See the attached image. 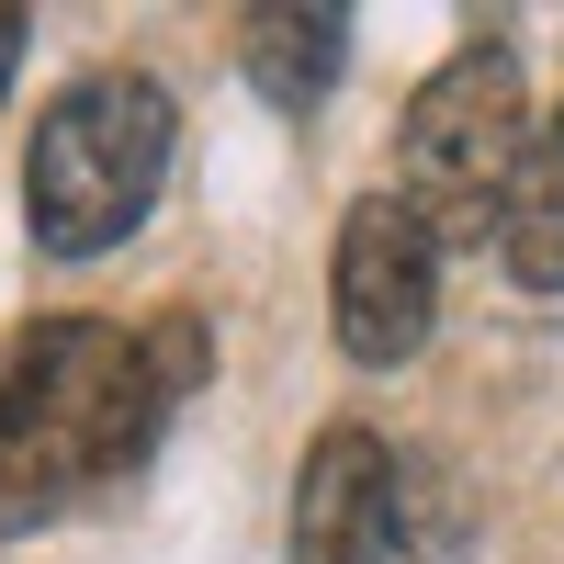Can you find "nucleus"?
Returning <instances> with one entry per match:
<instances>
[{"instance_id":"obj_1","label":"nucleus","mask_w":564,"mask_h":564,"mask_svg":"<svg viewBox=\"0 0 564 564\" xmlns=\"http://www.w3.org/2000/svg\"><path fill=\"white\" fill-rule=\"evenodd\" d=\"M170 417L159 361L102 316H57L0 361V531L57 520L79 486L135 475Z\"/></svg>"},{"instance_id":"obj_2","label":"nucleus","mask_w":564,"mask_h":564,"mask_svg":"<svg viewBox=\"0 0 564 564\" xmlns=\"http://www.w3.org/2000/svg\"><path fill=\"white\" fill-rule=\"evenodd\" d=\"M170 181V90L135 68H90L34 113V249L45 260H102L113 238H135Z\"/></svg>"},{"instance_id":"obj_3","label":"nucleus","mask_w":564,"mask_h":564,"mask_svg":"<svg viewBox=\"0 0 564 564\" xmlns=\"http://www.w3.org/2000/svg\"><path fill=\"white\" fill-rule=\"evenodd\" d=\"M395 170H406V215L430 238H497V215L531 170V79H520V57L508 45H463L406 102Z\"/></svg>"},{"instance_id":"obj_4","label":"nucleus","mask_w":564,"mask_h":564,"mask_svg":"<svg viewBox=\"0 0 564 564\" xmlns=\"http://www.w3.org/2000/svg\"><path fill=\"white\" fill-rule=\"evenodd\" d=\"M430 316H441V238L395 193L350 204V226H339V350L384 372L430 339Z\"/></svg>"},{"instance_id":"obj_5","label":"nucleus","mask_w":564,"mask_h":564,"mask_svg":"<svg viewBox=\"0 0 564 564\" xmlns=\"http://www.w3.org/2000/svg\"><path fill=\"white\" fill-rule=\"evenodd\" d=\"M395 553V452L372 430H327L294 486V564H384Z\"/></svg>"},{"instance_id":"obj_6","label":"nucleus","mask_w":564,"mask_h":564,"mask_svg":"<svg viewBox=\"0 0 564 564\" xmlns=\"http://www.w3.org/2000/svg\"><path fill=\"white\" fill-rule=\"evenodd\" d=\"M238 57H249V90L282 113L327 102V79L350 57V12H316V0H271V12H238Z\"/></svg>"},{"instance_id":"obj_7","label":"nucleus","mask_w":564,"mask_h":564,"mask_svg":"<svg viewBox=\"0 0 564 564\" xmlns=\"http://www.w3.org/2000/svg\"><path fill=\"white\" fill-rule=\"evenodd\" d=\"M497 260H508L520 294H564V113L531 135V170L497 215Z\"/></svg>"},{"instance_id":"obj_8","label":"nucleus","mask_w":564,"mask_h":564,"mask_svg":"<svg viewBox=\"0 0 564 564\" xmlns=\"http://www.w3.org/2000/svg\"><path fill=\"white\" fill-rule=\"evenodd\" d=\"M12 57H23V12H0V79H12Z\"/></svg>"}]
</instances>
